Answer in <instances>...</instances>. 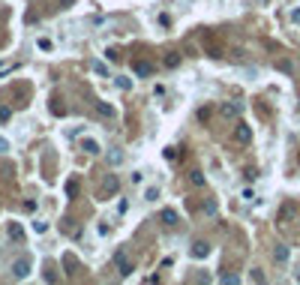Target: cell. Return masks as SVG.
<instances>
[{
    "mask_svg": "<svg viewBox=\"0 0 300 285\" xmlns=\"http://www.w3.org/2000/svg\"><path fill=\"white\" fill-rule=\"evenodd\" d=\"M297 213H300L297 201H285V204L279 207V216H276V222H279V225H288V222H294V219H297Z\"/></svg>",
    "mask_w": 300,
    "mask_h": 285,
    "instance_id": "1",
    "label": "cell"
},
{
    "mask_svg": "<svg viewBox=\"0 0 300 285\" xmlns=\"http://www.w3.org/2000/svg\"><path fill=\"white\" fill-rule=\"evenodd\" d=\"M114 267H117L120 276H129L132 273V261L126 255V249H117V252H114Z\"/></svg>",
    "mask_w": 300,
    "mask_h": 285,
    "instance_id": "2",
    "label": "cell"
},
{
    "mask_svg": "<svg viewBox=\"0 0 300 285\" xmlns=\"http://www.w3.org/2000/svg\"><path fill=\"white\" fill-rule=\"evenodd\" d=\"M234 141H237V144H249V141H252V126H249V123H237V126H234Z\"/></svg>",
    "mask_w": 300,
    "mask_h": 285,
    "instance_id": "3",
    "label": "cell"
},
{
    "mask_svg": "<svg viewBox=\"0 0 300 285\" xmlns=\"http://www.w3.org/2000/svg\"><path fill=\"white\" fill-rule=\"evenodd\" d=\"M132 72H135L138 78H147V75H153V63H147V60H135V63H132Z\"/></svg>",
    "mask_w": 300,
    "mask_h": 285,
    "instance_id": "4",
    "label": "cell"
},
{
    "mask_svg": "<svg viewBox=\"0 0 300 285\" xmlns=\"http://www.w3.org/2000/svg\"><path fill=\"white\" fill-rule=\"evenodd\" d=\"M207 252H210V243H207V240H195V243H192V249H189L192 258H207Z\"/></svg>",
    "mask_w": 300,
    "mask_h": 285,
    "instance_id": "5",
    "label": "cell"
},
{
    "mask_svg": "<svg viewBox=\"0 0 300 285\" xmlns=\"http://www.w3.org/2000/svg\"><path fill=\"white\" fill-rule=\"evenodd\" d=\"M12 273H15V279H24V276L30 273V261H27V258H18V261L12 264Z\"/></svg>",
    "mask_w": 300,
    "mask_h": 285,
    "instance_id": "6",
    "label": "cell"
},
{
    "mask_svg": "<svg viewBox=\"0 0 300 285\" xmlns=\"http://www.w3.org/2000/svg\"><path fill=\"white\" fill-rule=\"evenodd\" d=\"M117 189H120L117 177H114V174H108V177H105V183H102V195H117Z\"/></svg>",
    "mask_w": 300,
    "mask_h": 285,
    "instance_id": "7",
    "label": "cell"
},
{
    "mask_svg": "<svg viewBox=\"0 0 300 285\" xmlns=\"http://www.w3.org/2000/svg\"><path fill=\"white\" fill-rule=\"evenodd\" d=\"M219 111H222V117H237V114H240V105H234V102H222Z\"/></svg>",
    "mask_w": 300,
    "mask_h": 285,
    "instance_id": "8",
    "label": "cell"
},
{
    "mask_svg": "<svg viewBox=\"0 0 300 285\" xmlns=\"http://www.w3.org/2000/svg\"><path fill=\"white\" fill-rule=\"evenodd\" d=\"M51 114H54V117H63V114H66V105H63L60 96H51Z\"/></svg>",
    "mask_w": 300,
    "mask_h": 285,
    "instance_id": "9",
    "label": "cell"
},
{
    "mask_svg": "<svg viewBox=\"0 0 300 285\" xmlns=\"http://www.w3.org/2000/svg\"><path fill=\"white\" fill-rule=\"evenodd\" d=\"M273 261H279V264H282V261H288V246H282V243H279V246H273Z\"/></svg>",
    "mask_w": 300,
    "mask_h": 285,
    "instance_id": "10",
    "label": "cell"
},
{
    "mask_svg": "<svg viewBox=\"0 0 300 285\" xmlns=\"http://www.w3.org/2000/svg\"><path fill=\"white\" fill-rule=\"evenodd\" d=\"M162 63H165L168 69H174V66H180V54H177V51H168V54L162 57Z\"/></svg>",
    "mask_w": 300,
    "mask_h": 285,
    "instance_id": "11",
    "label": "cell"
},
{
    "mask_svg": "<svg viewBox=\"0 0 300 285\" xmlns=\"http://www.w3.org/2000/svg\"><path fill=\"white\" fill-rule=\"evenodd\" d=\"M96 114L111 120V117H114V108H111V105H105V102H96Z\"/></svg>",
    "mask_w": 300,
    "mask_h": 285,
    "instance_id": "12",
    "label": "cell"
},
{
    "mask_svg": "<svg viewBox=\"0 0 300 285\" xmlns=\"http://www.w3.org/2000/svg\"><path fill=\"white\" fill-rule=\"evenodd\" d=\"M81 150H84V153H99V144H96L93 138H84V141H81Z\"/></svg>",
    "mask_w": 300,
    "mask_h": 285,
    "instance_id": "13",
    "label": "cell"
},
{
    "mask_svg": "<svg viewBox=\"0 0 300 285\" xmlns=\"http://www.w3.org/2000/svg\"><path fill=\"white\" fill-rule=\"evenodd\" d=\"M162 222H165V225H177V213H174L171 207H165V210H162Z\"/></svg>",
    "mask_w": 300,
    "mask_h": 285,
    "instance_id": "14",
    "label": "cell"
},
{
    "mask_svg": "<svg viewBox=\"0 0 300 285\" xmlns=\"http://www.w3.org/2000/svg\"><path fill=\"white\" fill-rule=\"evenodd\" d=\"M9 237H12V240H24V231H21V225H18V222H12V225H9Z\"/></svg>",
    "mask_w": 300,
    "mask_h": 285,
    "instance_id": "15",
    "label": "cell"
},
{
    "mask_svg": "<svg viewBox=\"0 0 300 285\" xmlns=\"http://www.w3.org/2000/svg\"><path fill=\"white\" fill-rule=\"evenodd\" d=\"M189 183L192 186H204V174L201 171H189Z\"/></svg>",
    "mask_w": 300,
    "mask_h": 285,
    "instance_id": "16",
    "label": "cell"
},
{
    "mask_svg": "<svg viewBox=\"0 0 300 285\" xmlns=\"http://www.w3.org/2000/svg\"><path fill=\"white\" fill-rule=\"evenodd\" d=\"M66 192H69V198H75V195H78V183L69 180V183H66Z\"/></svg>",
    "mask_w": 300,
    "mask_h": 285,
    "instance_id": "17",
    "label": "cell"
},
{
    "mask_svg": "<svg viewBox=\"0 0 300 285\" xmlns=\"http://www.w3.org/2000/svg\"><path fill=\"white\" fill-rule=\"evenodd\" d=\"M9 117H12V111H9V108H6V105H0V123H6V120H9Z\"/></svg>",
    "mask_w": 300,
    "mask_h": 285,
    "instance_id": "18",
    "label": "cell"
},
{
    "mask_svg": "<svg viewBox=\"0 0 300 285\" xmlns=\"http://www.w3.org/2000/svg\"><path fill=\"white\" fill-rule=\"evenodd\" d=\"M204 213H207V216H213V213H216V201H207V204H204Z\"/></svg>",
    "mask_w": 300,
    "mask_h": 285,
    "instance_id": "19",
    "label": "cell"
},
{
    "mask_svg": "<svg viewBox=\"0 0 300 285\" xmlns=\"http://www.w3.org/2000/svg\"><path fill=\"white\" fill-rule=\"evenodd\" d=\"M159 198V189H147V201H156Z\"/></svg>",
    "mask_w": 300,
    "mask_h": 285,
    "instance_id": "20",
    "label": "cell"
},
{
    "mask_svg": "<svg viewBox=\"0 0 300 285\" xmlns=\"http://www.w3.org/2000/svg\"><path fill=\"white\" fill-rule=\"evenodd\" d=\"M210 117V108H198V120H207Z\"/></svg>",
    "mask_w": 300,
    "mask_h": 285,
    "instance_id": "21",
    "label": "cell"
},
{
    "mask_svg": "<svg viewBox=\"0 0 300 285\" xmlns=\"http://www.w3.org/2000/svg\"><path fill=\"white\" fill-rule=\"evenodd\" d=\"M291 21H300V9H294V12H291Z\"/></svg>",
    "mask_w": 300,
    "mask_h": 285,
    "instance_id": "22",
    "label": "cell"
},
{
    "mask_svg": "<svg viewBox=\"0 0 300 285\" xmlns=\"http://www.w3.org/2000/svg\"><path fill=\"white\" fill-rule=\"evenodd\" d=\"M297 282H300V273H297Z\"/></svg>",
    "mask_w": 300,
    "mask_h": 285,
    "instance_id": "23",
    "label": "cell"
}]
</instances>
